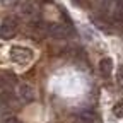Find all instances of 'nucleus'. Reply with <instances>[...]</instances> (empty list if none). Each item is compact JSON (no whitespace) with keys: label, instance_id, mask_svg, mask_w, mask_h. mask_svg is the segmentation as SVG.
I'll list each match as a JSON object with an SVG mask.
<instances>
[{"label":"nucleus","instance_id":"1","mask_svg":"<svg viewBox=\"0 0 123 123\" xmlns=\"http://www.w3.org/2000/svg\"><path fill=\"white\" fill-rule=\"evenodd\" d=\"M10 60L17 65H27L29 62H33V50L26 48V46H12L10 48Z\"/></svg>","mask_w":123,"mask_h":123},{"label":"nucleus","instance_id":"2","mask_svg":"<svg viewBox=\"0 0 123 123\" xmlns=\"http://www.w3.org/2000/svg\"><path fill=\"white\" fill-rule=\"evenodd\" d=\"M17 29H19V22L15 17H5L0 24V38L2 39H12L15 34H17Z\"/></svg>","mask_w":123,"mask_h":123},{"label":"nucleus","instance_id":"3","mask_svg":"<svg viewBox=\"0 0 123 123\" xmlns=\"http://www.w3.org/2000/svg\"><path fill=\"white\" fill-rule=\"evenodd\" d=\"M110 22L123 27V0H113L110 4Z\"/></svg>","mask_w":123,"mask_h":123},{"label":"nucleus","instance_id":"4","mask_svg":"<svg viewBox=\"0 0 123 123\" xmlns=\"http://www.w3.org/2000/svg\"><path fill=\"white\" fill-rule=\"evenodd\" d=\"M68 27L63 26V24H60V22H51L46 26V34L51 36L53 39H65L68 36Z\"/></svg>","mask_w":123,"mask_h":123},{"label":"nucleus","instance_id":"5","mask_svg":"<svg viewBox=\"0 0 123 123\" xmlns=\"http://www.w3.org/2000/svg\"><path fill=\"white\" fill-rule=\"evenodd\" d=\"M17 94H19L21 101H24V103H33L34 98H36L34 87L29 86V84H19V87H17Z\"/></svg>","mask_w":123,"mask_h":123},{"label":"nucleus","instance_id":"6","mask_svg":"<svg viewBox=\"0 0 123 123\" xmlns=\"http://www.w3.org/2000/svg\"><path fill=\"white\" fill-rule=\"evenodd\" d=\"M15 84V75L10 72H0V87L4 91H9Z\"/></svg>","mask_w":123,"mask_h":123},{"label":"nucleus","instance_id":"7","mask_svg":"<svg viewBox=\"0 0 123 123\" xmlns=\"http://www.w3.org/2000/svg\"><path fill=\"white\" fill-rule=\"evenodd\" d=\"M111 70H113V60L111 58H103L101 62H99V74L103 75V77H110L111 75Z\"/></svg>","mask_w":123,"mask_h":123},{"label":"nucleus","instance_id":"8","mask_svg":"<svg viewBox=\"0 0 123 123\" xmlns=\"http://www.w3.org/2000/svg\"><path fill=\"white\" fill-rule=\"evenodd\" d=\"M77 120H79V123H99L98 116L92 113V111H89V110L80 111L79 115H77Z\"/></svg>","mask_w":123,"mask_h":123},{"label":"nucleus","instance_id":"9","mask_svg":"<svg viewBox=\"0 0 123 123\" xmlns=\"http://www.w3.org/2000/svg\"><path fill=\"white\" fill-rule=\"evenodd\" d=\"M113 115L116 118H123V99H120L115 106H113Z\"/></svg>","mask_w":123,"mask_h":123},{"label":"nucleus","instance_id":"10","mask_svg":"<svg viewBox=\"0 0 123 123\" xmlns=\"http://www.w3.org/2000/svg\"><path fill=\"white\" fill-rule=\"evenodd\" d=\"M118 84H121L123 86V65L120 67V70H118Z\"/></svg>","mask_w":123,"mask_h":123},{"label":"nucleus","instance_id":"11","mask_svg":"<svg viewBox=\"0 0 123 123\" xmlns=\"http://www.w3.org/2000/svg\"><path fill=\"white\" fill-rule=\"evenodd\" d=\"M5 123H21V121L15 118V116H10V118H7V120H5Z\"/></svg>","mask_w":123,"mask_h":123},{"label":"nucleus","instance_id":"12","mask_svg":"<svg viewBox=\"0 0 123 123\" xmlns=\"http://www.w3.org/2000/svg\"><path fill=\"white\" fill-rule=\"evenodd\" d=\"M98 2H99V4H103V5H106V4H108V0H98Z\"/></svg>","mask_w":123,"mask_h":123}]
</instances>
